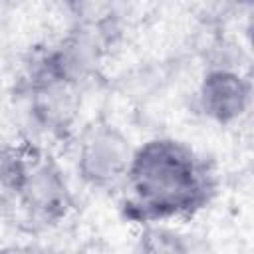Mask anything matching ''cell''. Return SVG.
<instances>
[{"label": "cell", "mask_w": 254, "mask_h": 254, "mask_svg": "<svg viewBox=\"0 0 254 254\" xmlns=\"http://www.w3.org/2000/svg\"><path fill=\"white\" fill-rule=\"evenodd\" d=\"M12 187L20 192L24 204L46 218L60 216L67 204V189L60 173L50 163L40 165H10Z\"/></svg>", "instance_id": "obj_3"}, {"label": "cell", "mask_w": 254, "mask_h": 254, "mask_svg": "<svg viewBox=\"0 0 254 254\" xmlns=\"http://www.w3.org/2000/svg\"><path fill=\"white\" fill-rule=\"evenodd\" d=\"M250 103L248 81L230 69H212L200 85V105L204 113L220 123H230L242 117Z\"/></svg>", "instance_id": "obj_4"}, {"label": "cell", "mask_w": 254, "mask_h": 254, "mask_svg": "<svg viewBox=\"0 0 254 254\" xmlns=\"http://www.w3.org/2000/svg\"><path fill=\"white\" fill-rule=\"evenodd\" d=\"M133 153L129 141L115 129H95L79 153V171L93 185H107L127 173Z\"/></svg>", "instance_id": "obj_2"}, {"label": "cell", "mask_w": 254, "mask_h": 254, "mask_svg": "<svg viewBox=\"0 0 254 254\" xmlns=\"http://www.w3.org/2000/svg\"><path fill=\"white\" fill-rule=\"evenodd\" d=\"M127 206L143 220H163L200 208L210 192L204 163L183 143L153 139L127 167Z\"/></svg>", "instance_id": "obj_1"}]
</instances>
